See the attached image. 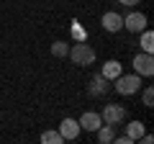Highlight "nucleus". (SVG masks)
I'll use <instances>...</instances> for the list:
<instances>
[{"mask_svg": "<svg viewBox=\"0 0 154 144\" xmlns=\"http://www.w3.org/2000/svg\"><path fill=\"white\" fill-rule=\"evenodd\" d=\"M141 100H144V105H146V108H152V105H154V90L146 88V90H144V95H141Z\"/></svg>", "mask_w": 154, "mask_h": 144, "instance_id": "obj_16", "label": "nucleus"}, {"mask_svg": "<svg viewBox=\"0 0 154 144\" xmlns=\"http://www.w3.org/2000/svg\"><path fill=\"white\" fill-rule=\"evenodd\" d=\"M123 28L131 31V33L144 31V28H146V16H144V13H128V16L123 18Z\"/></svg>", "mask_w": 154, "mask_h": 144, "instance_id": "obj_5", "label": "nucleus"}, {"mask_svg": "<svg viewBox=\"0 0 154 144\" xmlns=\"http://www.w3.org/2000/svg\"><path fill=\"white\" fill-rule=\"evenodd\" d=\"M100 75H103L105 80H116L118 75H121V62L118 59H108L103 64V72H100Z\"/></svg>", "mask_w": 154, "mask_h": 144, "instance_id": "obj_10", "label": "nucleus"}, {"mask_svg": "<svg viewBox=\"0 0 154 144\" xmlns=\"http://www.w3.org/2000/svg\"><path fill=\"white\" fill-rule=\"evenodd\" d=\"M141 134H144V124H141V121H131V124L126 126V136L131 139V142H139Z\"/></svg>", "mask_w": 154, "mask_h": 144, "instance_id": "obj_11", "label": "nucleus"}, {"mask_svg": "<svg viewBox=\"0 0 154 144\" xmlns=\"http://www.w3.org/2000/svg\"><path fill=\"white\" fill-rule=\"evenodd\" d=\"M67 57H69L75 64H93L95 62V49L90 44H72L69 52H67Z\"/></svg>", "mask_w": 154, "mask_h": 144, "instance_id": "obj_1", "label": "nucleus"}, {"mask_svg": "<svg viewBox=\"0 0 154 144\" xmlns=\"http://www.w3.org/2000/svg\"><path fill=\"white\" fill-rule=\"evenodd\" d=\"M118 3H121V5H126V8H134L139 0H118Z\"/></svg>", "mask_w": 154, "mask_h": 144, "instance_id": "obj_18", "label": "nucleus"}, {"mask_svg": "<svg viewBox=\"0 0 154 144\" xmlns=\"http://www.w3.org/2000/svg\"><path fill=\"white\" fill-rule=\"evenodd\" d=\"M41 142H44V144H62L64 139H62L59 131H44V134H41Z\"/></svg>", "mask_w": 154, "mask_h": 144, "instance_id": "obj_14", "label": "nucleus"}, {"mask_svg": "<svg viewBox=\"0 0 154 144\" xmlns=\"http://www.w3.org/2000/svg\"><path fill=\"white\" fill-rule=\"evenodd\" d=\"M100 118H103V124L118 126V124H121L123 118H126V108H123V105H116V103H110V105H105V108H103Z\"/></svg>", "mask_w": 154, "mask_h": 144, "instance_id": "obj_3", "label": "nucleus"}, {"mask_svg": "<svg viewBox=\"0 0 154 144\" xmlns=\"http://www.w3.org/2000/svg\"><path fill=\"white\" fill-rule=\"evenodd\" d=\"M113 139H116V134H113V126H110V124H108V126H100V129H98V142L110 144Z\"/></svg>", "mask_w": 154, "mask_h": 144, "instance_id": "obj_12", "label": "nucleus"}, {"mask_svg": "<svg viewBox=\"0 0 154 144\" xmlns=\"http://www.w3.org/2000/svg\"><path fill=\"white\" fill-rule=\"evenodd\" d=\"M59 134L64 142H72V139L80 136V121H75V118H64V121L59 124Z\"/></svg>", "mask_w": 154, "mask_h": 144, "instance_id": "obj_6", "label": "nucleus"}, {"mask_svg": "<svg viewBox=\"0 0 154 144\" xmlns=\"http://www.w3.org/2000/svg\"><path fill=\"white\" fill-rule=\"evenodd\" d=\"M108 90H110L108 80H105L103 75H95V77H93V83H90V95H105Z\"/></svg>", "mask_w": 154, "mask_h": 144, "instance_id": "obj_9", "label": "nucleus"}, {"mask_svg": "<svg viewBox=\"0 0 154 144\" xmlns=\"http://www.w3.org/2000/svg\"><path fill=\"white\" fill-rule=\"evenodd\" d=\"M139 142H144V144H154V136H152V134H141V136H139Z\"/></svg>", "mask_w": 154, "mask_h": 144, "instance_id": "obj_17", "label": "nucleus"}, {"mask_svg": "<svg viewBox=\"0 0 154 144\" xmlns=\"http://www.w3.org/2000/svg\"><path fill=\"white\" fill-rule=\"evenodd\" d=\"M100 126H103V118H100V113H95V111L82 113V118H80V129H88V131H98Z\"/></svg>", "mask_w": 154, "mask_h": 144, "instance_id": "obj_8", "label": "nucleus"}, {"mask_svg": "<svg viewBox=\"0 0 154 144\" xmlns=\"http://www.w3.org/2000/svg\"><path fill=\"white\" fill-rule=\"evenodd\" d=\"M141 49L146 52V54H152V49H154V33L146 31V28H144V33H141Z\"/></svg>", "mask_w": 154, "mask_h": 144, "instance_id": "obj_13", "label": "nucleus"}, {"mask_svg": "<svg viewBox=\"0 0 154 144\" xmlns=\"http://www.w3.org/2000/svg\"><path fill=\"white\" fill-rule=\"evenodd\" d=\"M100 23H103L105 31L116 33V31H121V28H123V16H118L116 11H108V13L103 16V21H100Z\"/></svg>", "mask_w": 154, "mask_h": 144, "instance_id": "obj_7", "label": "nucleus"}, {"mask_svg": "<svg viewBox=\"0 0 154 144\" xmlns=\"http://www.w3.org/2000/svg\"><path fill=\"white\" fill-rule=\"evenodd\" d=\"M113 142H118V144H134L128 136H118V139H113Z\"/></svg>", "mask_w": 154, "mask_h": 144, "instance_id": "obj_19", "label": "nucleus"}, {"mask_svg": "<svg viewBox=\"0 0 154 144\" xmlns=\"http://www.w3.org/2000/svg\"><path fill=\"white\" fill-rule=\"evenodd\" d=\"M139 85H141V75H118L113 83V88L118 90V95H134L139 93Z\"/></svg>", "mask_w": 154, "mask_h": 144, "instance_id": "obj_2", "label": "nucleus"}, {"mask_svg": "<svg viewBox=\"0 0 154 144\" xmlns=\"http://www.w3.org/2000/svg\"><path fill=\"white\" fill-rule=\"evenodd\" d=\"M134 70H136V75H141V77H152L154 75V59L152 54H136L134 57Z\"/></svg>", "mask_w": 154, "mask_h": 144, "instance_id": "obj_4", "label": "nucleus"}, {"mask_svg": "<svg viewBox=\"0 0 154 144\" xmlns=\"http://www.w3.org/2000/svg\"><path fill=\"white\" fill-rule=\"evenodd\" d=\"M67 52H69V44L67 41H54L51 44V54L54 57H67Z\"/></svg>", "mask_w": 154, "mask_h": 144, "instance_id": "obj_15", "label": "nucleus"}]
</instances>
